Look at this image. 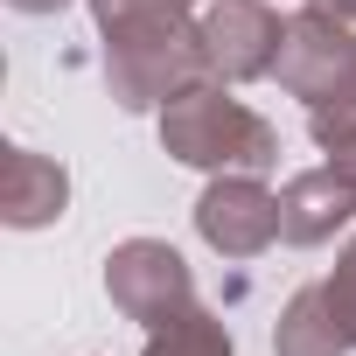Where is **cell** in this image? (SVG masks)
<instances>
[{
    "mask_svg": "<svg viewBox=\"0 0 356 356\" xmlns=\"http://www.w3.org/2000/svg\"><path fill=\"white\" fill-rule=\"evenodd\" d=\"M314 119H356V63H349V77H342V91H335L328 105H314Z\"/></svg>",
    "mask_w": 356,
    "mask_h": 356,
    "instance_id": "cell-13",
    "label": "cell"
},
{
    "mask_svg": "<svg viewBox=\"0 0 356 356\" xmlns=\"http://www.w3.org/2000/svg\"><path fill=\"white\" fill-rule=\"evenodd\" d=\"M321 293H328V307H335V321H342V335H349V349H356V245L335 259V273L321 280Z\"/></svg>",
    "mask_w": 356,
    "mask_h": 356,
    "instance_id": "cell-11",
    "label": "cell"
},
{
    "mask_svg": "<svg viewBox=\"0 0 356 356\" xmlns=\"http://www.w3.org/2000/svg\"><path fill=\"white\" fill-rule=\"evenodd\" d=\"M105 293H112V307H119L126 321H140V328H161V321H175V314L196 307V280H189L182 252L161 245V238H126V245H112V259H105Z\"/></svg>",
    "mask_w": 356,
    "mask_h": 356,
    "instance_id": "cell-3",
    "label": "cell"
},
{
    "mask_svg": "<svg viewBox=\"0 0 356 356\" xmlns=\"http://www.w3.org/2000/svg\"><path fill=\"white\" fill-rule=\"evenodd\" d=\"M307 8H328V15H342V22H356V0H307Z\"/></svg>",
    "mask_w": 356,
    "mask_h": 356,
    "instance_id": "cell-15",
    "label": "cell"
},
{
    "mask_svg": "<svg viewBox=\"0 0 356 356\" xmlns=\"http://www.w3.org/2000/svg\"><path fill=\"white\" fill-rule=\"evenodd\" d=\"M91 15L105 29V84L126 112L168 105L210 77L203 22H189V8H168V0H91Z\"/></svg>",
    "mask_w": 356,
    "mask_h": 356,
    "instance_id": "cell-1",
    "label": "cell"
},
{
    "mask_svg": "<svg viewBox=\"0 0 356 356\" xmlns=\"http://www.w3.org/2000/svg\"><path fill=\"white\" fill-rule=\"evenodd\" d=\"M22 15H56V8H70V0H15Z\"/></svg>",
    "mask_w": 356,
    "mask_h": 356,
    "instance_id": "cell-14",
    "label": "cell"
},
{
    "mask_svg": "<svg viewBox=\"0 0 356 356\" xmlns=\"http://www.w3.org/2000/svg\"><path fill=\"white\" fill-rule=\"evenodd\" d=\"M356 217V182L335 168H307L280 189V238L286 245H328Z\"/></svg>",
    "mask_w": 356,
    "mask_h": 356,
    "instance_id": "cell-7",
    "label": "cell"
},
{
    "mask_svg": "<svg viewBox=\"0 0 356 356\" xmlns=\"http://www.w3.org/2000/svg\"><path fill=\"white\" fill-rule=\"evenodd\" d=\"M273 349L280 356H342L349 349V335H342V321H335V307H328L321 286H300L286 300V314L273 328Z\"/></svg>",
    "mask_w": 356,
    "mask_h": 356,
    "instance_id": "cell-9",
    "label": "cell"
},
{
    "mask_svg": "<svg viewBox=\"0 0 356 356\" xmlns=\"http://www.w3.org/2000/svg\"><path fill=\"white\" fill-rule=\"evenodd\" d=\"M314 140L328 147V168L356 182V119H314Z\"/></svg>",
    "mask_w": 356,
    "mask_h": 356,
    "instance_id": "cell-12",
    "label": "cell"
},
{
    "mask_svg": "<svg viewBox=\"0 0 356 356\" xmlns=\"http://www.w3.org/2000/svg\"><path fill=\"white\" fill-rule=\"evenodd\" d=\"M161 147L189 168H224V175L231 168L259 175L280 161V133L252 105H238L224 84H189L182 98H168L161 105Z\"/></svg>",
    "mask_w": 356,
    "mask_h": 356,
    "instance_id": "cell-2",
    "label": "cell"
},
{
    "mask_svg": "<svg viewBox=\"0 0 356 356\" xmlns=\"http://www.w3.org/2000/svg\"><path fill=\"white\" fill-rule=\"evenodd\" d=\"M168 8H189V0H168Z\"/></svg>",
    "mask_w": 356,
    "mask_h": 356,
    "instance_id": "cell-16",
    "label": "cell"
},
{
    "mask_svg": "<svg viewBox=\"0 0 356 356\" xmlns=\"http://www.w3.org/2000/svg\"><path fill=\"white\" fill-rule=\"evenodd\" d=\"M196 231L224 259H259L280 238V196L259 182V175H245V168L217 175V182L203 189V203H196Z\"/></svg>",
    "mask_w": 356,
    "mask_h": 356,
    "instance_id": "cell-5",
    "label": "cell"
},
{
    "mask_svg": "<svg viewBox=\"0 0 356 356\" xmlns=\"http://www.w3.org/2000/svg\"><path fill=\"white\" fill-rule=\"evenodd\" d=\"M140 356H231V328H224L217 314L189 307V314L147 328V349H140Z\"/></svg>",
    "mask_w": 356,
    "mask_h": 356,
    "instance_id": "cell-10",
    "label": "cell"
},
{
    "mask_svg": "<svg viewBox=\"0 0 356 356\" xmlns=\"http://www.w3.org/2000/svg\"><path fill=\"white\" fill-rule=\"evenodd\" d=\"M63 203H70V175L49 154H35V147H8V175H0V210H8V224L15 231H42V224L63 217Z\"/></svg>",
    "mask_w": 356,
    "mask_h": 356,
    "instance_id": "cell-8",
    "label": "cell"
},
{
    "mask_svg": "<svg viewBox=\"0 0 356 356\" xmlns=\"http://www.w3.org/2000/svg\"><path fill=\"white\" fill-rule=\"evenodd\" d=\"M349 63H356V29H349L342 15H328V8H307V15L286 22V42H280L273 77H280L293 98H307V112H314V105H328V98L342 91Z\"/></svg>",
    "mask_w": 356,
    "mask_h": 356,
    "instance_id": "cell-4",
    "label": "cell"
},
{
    "mask_svg": "<svg viewBox=\"0 0 356 356\" xmlns=\"http://www.w3.org/2000/svg\"><path fill=\"white\" fill-rule=\"evenodd\" d=\"M280 42H286V22L266 0H210L203 8V56H210V77L224 84L266 77L280 63Z\"/></svg>",
    "mask_w": 356,
    "mask_h": 356,
    "instance_id": "cell-6",
    "label": "cell"
}]
</instances>
